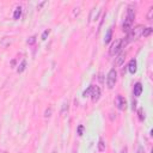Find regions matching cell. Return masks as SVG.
<instances>
[{
    "label": "cell",
    "instance_id": "cell-5",
    "mask_svg": "<svg viewBox=\"0 0 153 153\" xmlns=\"http://www.w3.org/2000/svg\"><path fill=\"white\" fill-rule=\"evenodd\" d=\"M91 97H92V101L93 102H97L99 99V97H101V89L98 86H96V88L93 86L92 92H91Z\"/></svg>",
    "mask_w": 153,
    "mask_h": 153
},
{
    "label": "cell",
    "instance_id": "cell-9",
    "mask_svg": "<svg viewBox=\"0 0 153 153\" xmlns=\"http://www.w3.org/2000/svg\"><path fill=\"white\" fill-rule=\"evenodd\" d=\"M11 38L10 37H4L3 40H1V42H0V46L1 47H4V48H7L10 44H11Z\"/></svg>",
    "mask_w": 153,
    "mask_h": 153
},
{
    "label": "cell",
    "instance_id": "cell-20",
    "mask_svg": "<svg viewBox=\"0 0 153 153\" xmlns=\"http://www.w3.org/2000/svg\"><path fill=\"white\" fill-rule=\"evenodd\" d=\"M66 110H68V102H65L63 103V107H62V110H61V114H65Z\"/></svg>",
    "mask_w": 153,
    "mask_h": 153
},
{
    "label": "cell",
    "instance_id": "cell-1",
    "mask_svg": "<svg viewBox=\"0 0 153 153\" xmlns=\"http://www.w3.org/2000/svg\"><path fill=\"white\" fill-rule=\"evenodd\" d=\"M134 18H135V7L133 5H129L128 9H127V16H126V19L122 24V30L126 31V32H129L132 26H133V22H134Z\"/></svg>",
    "mask_w": 153,
    "mask_h": 153
},
{
    "label": "cell",
    "instance_id": "cell-7",
    "mask_svg": "<svg viewBox=\"0 0 153 153\" xmlns=\"http://www.w3.org/2000/svg\"><path fill=\"white\" fill-rule=\"evenodd\" d=\"M141 92H142V85H141V83H136L133 88V95L135 97H139V96H141Z\"/></svg>",
    "mask_w": 153,
    "mask_h": 153
},
{
    "label": "cell",
    "instance_id": "cell-4",
    "mask_svg": "<svg viewBox=\"0 0 153 153\" xmlns=\"http://www.w3.org/2000/svg\"><path fill=\"white\" fill-rule=\"evenodd\" d=\"M116 105H117V108L120 110H124L126 109V99H124V97H122L121 95H118L116 97Z\"/></svg>",
    "mask_w": 153,
    "mask_h": 153
},
{
    "label": "cell",
    "instance_id": "cell-14",
    "mask_svg": "<svg viewBox=\"0 0 153 153\" xmlns=\"http://www.w3.org/2000/svg\"><path fill=\"white\" fill-rule=\"evenodd\" d=\"M98 149L101 152L105 151V143H104V140L103 139H99V142H98Z\"/></svg>",
    "mask_w": 153,
    "mask_h": 153
},
{
    "label": "cell",
    "instance_id": "cell-24",
    "mask_svg": "<svg viewBox=\"0 0 153 153\" xmlns=\"http://www.w3.org/2000/svg\"><path fill=\"white\" fill-rule=\"evenodd\" d=\"M135 108H136V102H135V101H133V107H132V109L134 110Z\"/></svg>",
    "mask_w": 153,
    "mask_h": 153
},
{
    "label": "cell",
    "instance_id": "cell-13",
    "mask_svg": "<svg viewBox=\"0 0 153 153\" xmlns=\"http://www.w3.org/2000/svg\"><path fill=\"white\" fill-rule=\"evenodd\" d=\"M25 67H26V61H25V60H23V61L21 62V65L18 66V68H17V72H18V73H22V72H24Z\"/></svg>",
    "mask_w": 153,
    "mask_h": 153
},
{
    "label": "cell",
    "instance_id": "cell-8",
    "mask_svg": "<svg viewBox=\"0 0 153 153\" xmlns=\"http://www.w3.org/2000/svg\"><path fill=\"white\" fill-rule=\"evenodd\" d=\"M124 60H126V53L118 54V56L116 57V66H122L124 63Z\"/></svg>",
    "mask_w": 153,
    "mask_h": 153
},
{
    "label": "cell",
    "instance_id": "cell-22",
    "mask_svg": "<svg viewBox=\"0 0 153 153\" xmlns=\"http://www.w3.org/2000/svg\"><path fill=\"white\" fill-rule=\"evenodd\" d=\"M139 115H140V120H143L145 118V115H142V109L139 110Z\"/></svg>",
    "mask_w": 153,
    "mask_h": 153
},
{
    "label": "cell",
    "instance_id": "cell-23",
    "mask_svg": "<svg viewBox=\"0 0 153 153\" xmlns=\"http://www.w3.org/2000/svg\"><path fill=\"white\" fill-rule=\"evenodd\" d=\"M44 4H46V1H42V3H41V4L38 5V6H37V9H41V7H42V6L44 5Z\"/></svg>",
    "mask_w": 153,
    "mask_h": 153
},
{
    "label": "cell",
    "instance_id": "cell-12",
    "mask_svg": "<svg viewBox=\"0 0 153 153\" xmlns=\"http://www.w3.org/2000/svg\"><path fill=\"white\" fill-rule=\"evenodd\" d=\"M111 37H113V30H111V29H109V30H108V32H107V35H105L104 43H105V44H107V43H109V42L111 41Z\"/></svg>",
    "mask_w": 153,
    "mask_h": 153
},
{
    "label": "cell",
    "instance_id": "cell-6",
    "mask_svg": "<svg viewBox=\"0 0 153 153\" xmlns=\"http://www.w3.org/2000/svg\"><path fill=\"white\" fill-rule=\"evenodd\" d=\"M136 69H138L136 60H135V59H132V60L129 61V65H128V71H129L132 74H134V73L136 72Z\"/></svg>",
    "mask_w": 153,
    "mask_h": 153
},
{
    "label": "cell",
    "instance_id": "cell-10",
    "mask_svg": "<svg viewBox=\"0 0 153 153\" xmlns=\"http://www.w3.org/2000/svg\"><path fill=\"white\" fill-rule=\"evenodd\" d=\"M21 16H22V7L21 6H17L15 9V12H13V18L15 19H19Z\"/></svg>",
    "mask_w": 153,
    "mask_h": 153
},
{
    "label": "cell",
    "instance_id": "cell-25",
    "mask_svg": "<svg viewBox=\"0 0 153 153\" xmlns=\"http://www.w3.org/2000/svg\"><path fill=\"white\" fill-rule=\"evenodd\" d=\"M120 153H127V147H124V148H122Z\"/></svg>",
    "mask_w": 153,
    "mask_h": 153
},
{
    "label": "cell",
    "instance_id": "cell-11",
    "mask_svg": "<svg viewBox=\"0 0 153 153\" xmlns=\"http://www.w3.org/2000/svg\"><path fill=\"white\" fill-rule=\"evenodd\" d=\"M152 31H153V29H152L151 26H148V28H143V31H142V35H141V36H143V37H148V36L152 34Z\"/></svg>",
    "mask_w": 153,
    "mask_h": 153
},
{
    "label": "cell",
    "instance_id": "cell-19",
    "mask_svg": "<svg viewBox=\"0 0 153 153\" xmlns=\"http://www.w3.org/2000/svg\"><path fill=\"white\" fill-rule=\"evenodd\" d=\"M49 34H50V30H49V29H47V30L42 34V40H43V41H44V40H47V36H48Z\"/></svg>",
    "mask_w": 153,
    "mask_h": 153
},
{
    "label": "cell",
    "instance_id": "cell-2",
    "mask_svg": "<svg viewBox=\"0 0 153 153\" xmlns=\"http://www.w3.org/2000/svg\"><path fill=\"white\" fill-rule=\"evenodd\" d=\"M117 82V72L115 68H111L107 75V86L109 89H113Z\"/></svg>",
    "mask_w": 153,
    "mask_h": 153
},
{
    "label": "cell",
    "instance_id": "cell-16",
    "mask_svg": "<svg viewBox=\"0 0 153 153\" xmlns=\"http://www.w3.org/2000/svg\"><path fill=\"white\" fill-rule=\"evenodd\" d=\"M152 17H153V7H149L148 13H147V19L148 21H152Z\"/></svg>",
    "mask_w": 153,
    "mask_h": 153
},
{
    "label": "cell",
    "instance_id": "cell-3",
    "mask_svg": "<svg viewBox=\"0 0 153 153\" xmlns=\"http://www.w3.org/2000/svg\"><path fill=\"white\" fill-rule=\"evenodd\" d=\"M121 49H122V48H121V38H118V40H116V41L110 46V48H109V54H110V55H116Z\"/></svg>",
    "mask_w": 153,
    "mask_h": 153
},
{
    "label": "cell",
    "instance_id": "cell-17",
    "mask_svg": "<svg viewBox=\"0 0 153 153\" xmlns=\"http://www.w3.org/2000/svg\"><path fill=\"white\" fill-rule=\"evenodd\" d=\"M51 113H53V109H51V108H48V109L44 111V117H50V116H51Z\"/></svg>",
    "mask_w": 153,
    "mask_h": 153
},
{
    "label": "cell",
    "instance_id": "cell-15",
    "mask_svg": "<svg viewBox=\"0 0 153 153\" xmlns=\"http://www.w3.org/2000/svg\"><path fill=\"white\" fill-rule=\"evenodd\" d=\"M92 89H93V86H92V85H91V86H89V88H88V90H85V91H84L83 96H84V97H89V96H91Z\"/></svg>",
    "mask_w": 153,
    "mask_h": 153
},
{
    "label": "cell",
    "instance_id": "cell-18",
    "mask_svg": "<svg viewBox=\"0 0 153 153\" xmlns=\"http://www.w3.org/2000/svg\"><path fill=\"white\" fill-rule=\"evenodd\" d=\"M35 42H36V36H31V37L26 41V43H28V44H34Z\"/></svg>",
    "mask_w": 153,
    "mask_h": 153
},
{
    "label": "cell",
    "instance_id": "cell-26",
    "mask_svg": "<svg viewBox=\"0 0 153 153\" xmlns=\"http://www.w3.org/2000/svg\"><path fill=\"white\" fill-rule=\"evenodd\" d=\"M138 153H145V151L142 149V147H140V148H139V152H138Z\"/></svg>",
    "mask_w": 153,
    "mask_h": 153
},
{
    "label": "cell",
    "instance_id": "cell-21",
    "mask_svg": "<svg viewBox=\"0 0 153 153\" xmlns=\"http://www.w3.org/2000/svg\"><path fill=\"white\" fill-rule=\"evenodd\" d=\"M83 130H84V126H79L78 127V135H83Z\"/></svg>",
    "mask_w": 153,
    "mask_h": 153
},
{
    "label": "cell",
    "instance_id": "cell-27",
    "mask_svg": "<svg viewBox=\"0 0 153 153\" xmlns=\"http://www.w3.org/2000/svg\"><path fill=\"white\" fill-rule=\"evenodd\" d=\"M51 153H57V151H56V149H54V151H53Z\"/></svg>",
    "mask_w": 153,
    "mask_h": 153
}]
</instances>
